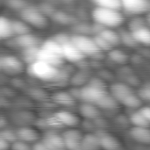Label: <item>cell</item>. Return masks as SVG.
Here are the masks:
<instances>
[{
	"instance_id": "obj_1",
	"label": "cell",
	"mask_w": 150,
	"mask_h": 150,
	"mask_svg": "<svg viewBox=\"0 0 150 150\" xmlns=\"http://www.w3.org/2000/svg\"><path fill=\"white\" fill-rule=\"evenodd\" d=\"M28 73L31 76L49 83H60L67 81L69 75L59 67H55L42 61H36L28 66Z\"/></svg>"
},
{
	"instance_id": "obj_2",
	"label": "cell",
	"mask_w": 150,
	"mask_h": 150,
	"mask_svg": "<svg viewBox=\"0 0 150 150\" xmlns=\"http://www.w3.org/2000/svg\"><path fill=\"white\" fill-rule=\"evenodd\" d=\"M92 18L96 23L107 28H115L124 22V16L120 10L97 6L92 11Z\"/></svg>"
},
{
	"instance_id": "obj_3",
	"label": "cell",
	"mask_w": 150,
	"mask_h": 150,
	"mask_svg": "<svg viewBox=\"0 0 150 150\" xmlns=\"http://www.w3.org/2000/svg\"><path fill=\"white\" fill-rule=\"evenodd\" d=\"M71 41L85 55L92 57L95 60H100L104 57V51H101L95 43L93 37L91 38L85 34H76L71 36Z\"/></svg>"
},
{
	"instance_id": "obj_4",
	"label": "cell",
	"mask_w": 150,
	"mask_h": 150,
	"mask_svg": "<svg viewBox=\"0 0 150 150\" xmlns=\"http://www.w3.org/2000/svg\"><path fill=\"white\" fill-rule=\"evenodd\" d=\"M21 18L29 25H32L38 29L46 28L48 25L47 16L40 10L33 5L26 6L23 11H21Z\"/></svg>"
},
{
	"instance_id": "obj_5",
	"label": "cell",
	"mask_w": 150,
	"mask_h": 150,
	"mask_svg": "<svg viewBox=\"0 0 150 150\" xmlns=\"http://www.w3.org/2000/svg\"><path fill=\"white\" fill-rule=\"evenodd\" d=\"M0 69L8 76H17L23 72L24 64L16 56L4 55L0 58Z\"/></svg>"
},
{
	"instance_id": "obj_6",
	"label": "cell",
	"mask_w": 150,
	"mask_h": 150,
	"mask_svg": "<svg viewBox=\"0 0 150 150\" xmlns=\"http://www.w3.org/2000/svg\"><path fill=\"white\" fill-rule=\"evenodd\" d=\"M105 93H107L106 89L88 83L87 84L80 87V100L96 105Z\"/></svg>"
},
{
	"instance_id": "obj_7",
	"label": "cell",
	"mask_w": 150,
	"mask_h": 150,
	"mask_svg": "<svg viewBox=\"0 0 150 150\" xmlns=\"http://www.w3.org/2000/svg\"><path fill=\"white\" fill-rule=\"evenodd\" d=\"M62 137L65 142L66 149H82V140L83 134L77 129H68L62 133Z\"/></svg>"
},
{
	"instance_id": "obj_8",
	"label": "cell",
	"mask_w": 150,
	"mask_h": 150,
	"mask_svg": "<svg viewBox=\"0 0 150 150\" xmlns=\"http://www.w3.org/2000/svg\"><path fill=\"white\" fill-rule=\"evenodd\" d=\"M122 8L134 14L150 12V0H121Z\"/></svg>"
},
{
	"instance_id": "obj_9",
	"label": "cell",
	"mask_w": 150,
	"mask_h": 150,
	"mask_svg": "<svg viewBox=\"0 0 150 150\" xmlns=\"http://www.w3.org/2000/svg\"><path fill=\"white\" fill-rule=\"evenodd\" d=\"M62 54L64 59L74 63H77L86 57L71 41V40L62 45Z\"/></svg>"
},
{
	"instance_id": "obj_10",
	"label": "cell",
	"mask_w": 150,
	"mask_h": 150,
	"mask_svg": "<svg viewBox=\"0 0 150 150\" xmlns=\"http://www.w3.org/2000/svg\"><path fill=\"white\" fill-rule=\"evenodd\" d=\"M99 137L101 149L106 150H118L122 148L120 141L114 135L102 132L98 134Z\"/></svg>"
},
{
	"instance_id": "obj_11",
	"label": "cell",
	"mask_w": 150,
	"mask_h": 150,
	"mask_svg": "<svg viewBox=\"0 0 150 150\" xmlns=\"http://www.w3.org/2000/svg\"><path fill=\"white\" fill-rule=\"evenodd\" d=\"M63 56L53 53L45 48L40 47L38 52V60L54 65L55 67H61L63 63Z\"/></svg>"
},
{
	"instance_id": "obj_12",
	"label": "cell",
	"mask_w": 150,
	"mask_h": 150,
	"mask_svg": "<svg viewBox=\"0 0 150 150\" xmlns=\"http://www.w3.org/2000/svg\"><path fill=\"white\" fill-rule=\"evenodd\" d=\"M110 93L116 98L119 103H120L128 95L134 93V90L129 84L125 83H115L111 85Z\"/></svg>"
},
{
	"instance_id": "obj_13",
	"label": "cell",
	"mask_w": 150,
	"mask_h": 150,
	"mask_svg": "<svg viewBox=\"0 0 150 150\" xmlns=\"http://www.w3.org/2000/svg\"><path fill=\"white\" fill-rule=\"evenodd\" d=\"M14 42L17 46H18L21 48H28V47H39V45H41V41L40 38H38L36 35L29 33L22 35H18L14 39Z\"/></svg>"
},
{
	"instance_id": "obj_14",
	"label": "cell",
	"mask_w": 150,
	"mask_h": 150,
	"mask_svg": "<svg viewBox=\"0 0 150 150\" xmlns=\"http://www.w3.org/2000/svg\"><path fill=\"white\" fill-rule=\"evenodd\" d=\"M42 141L44 142L48 150L66 149V146L62 135L48 133L43 137Z\"/></svg>"
},
{
	"instance_id": "obj_15",
	"label": "cell",
	"mask_w": 150,
	"mask_h": 150,
	"mask_svg": "<svg viewBox=\"0 0 150 150\" xmlns=\"http://www.w3.org/2000/svg\"><path fill=\"white\" fill-rule=\"evenodd\" d=\"M129 134L131 138L138 143L150 145V129L149 127H134L130 129Z\"/></svg>"
},
{
	"instance_id": "obj_16",
	"label": "cell",
	"mask_w": 150,
	"mask_h": 150,
	"mask_svg": "<svg viewBox=\"0 0 150 150\" xmlns=\"http://www.w3.org/2000/svg\"><path fill=\"white\" fill-rule=\"evenodd\" d=\"M79 113L86 120H94L100 117V109L94 104L89 102H83L78 108Z\"/></svg>"
},
{
	"instance_id": "obj_17",
	"label": "cell",
	"mask_w": 150,
	"mask_h": 150,
	"mask_svg": "<svg viewBox=\"0 0 150 150\" xmlns=\"http://www.w3.org/2000/svg\"><path fill=\"white\" fill-rule=\"evenodd\" d=\"M54 117L58 120V121L62 126H66V127H76L80 122L79 118L76 114H74L69 111H63V110L59 111V112H55Z\"/></svg>"
},
{
	"instance_id": "obj_18",
	"label": "cell",
	"mask_w": 150,
	"mask_h": 150,
	"mask_svg": "<svg viewBox=\"0 0 150 150\" xmlns=\"http://www.w3.org/2000/svg\"><path fill=\"white\" fill-rule=\"evenodd\" d=\"M51 99L54 103L66 107H71L76 105V98L69 93V91H57L54 92Z\"/></svg>"
},
{
	"instance_id": "obj_19",
	"label": "cell",
	"mask_w": 150,
	"mask_h": 150,
	"mask_svg": "<svg viewBox=\"0 0 150 150\" xmlns=\"http://www.w3.org/2000/svg\"><path fill=\"white\" fill-rule=\"evenodd\" d=\"M18 139L28 143H33L40 139V134L37 130L29 127H21L16 130Z\"/></svg>"
},
{
	"instance_id": "obj_20",
	"label": "cell",
	"mask_w": 150,
	"mask_h": 150,
	"mask_svg": "<svg viewBox=\"0 0 150 150\" xmlns=\"http://www.w3.org/2000/svg\"><path fill=\"white\" fill-rule=\"evenodd\" d=\"M96 105L100 109L106 112H112L118 109L119 102L111 93H105L96 104Z\"/></svg>"
},
{
	"instance_id": "obj_21",
	"label": "cell",
	"mask_w": 150,
	"mask_h": 150,
	"mask_svg": "<svg viewBox=\"0 0 150 150\" xmlns=\"http://www.w3.org/2000/svg\"><path fill=\"white\" fill-rule=\"evenodd\" d=\"M98 149H101V147L98 134L89 133L83 135L82 140V149L97 150Z\"/></svg>"
},
{
	"instance_id": "obj_22",
	"label": "cell",
	"mask_w": 150,
	"mask_h": 150,
	"mask_svg": "<svg viewBox=\"0 0 150 150\" xmlns=\"http://www.w3.org/2000/svg\"><path fill=\"white\" fill-rule=\"evenodd\" d=\"M132 34L138 44L150 46V28L147 25L131 31Z\"/></svg>"
},
{
	"instance_id": "obj_23",
	"label": "cell",
	"mask_w": 150,
	"mask_h": 150,
	"mask_svg": "<svg viewBox=\"0 0 150 150\" xmlns=\"http://www.w3.org/2000/svg\"><path fill=\"white\" fill-rule=\"evenodd\" d=\"M91 79V76L87 70H80L78 72H76L74 75H72L69 83L73 86L76 87H82L88 83L89 80Z\"/></svg>"
},
{
	"instance_id": "obj_24",
	"label": "cell",
	"mask_w": 150,
	"mask_h": 150,
	"mask_svg": "<svg viewBox=\"0 0 150 150\" xmlns=\"http://www.w3.org/2000/svg\"><path fill=\"white\" fill-rule=\"evenodd\" d=\"M14 35L11 20L2 16L0 18V37L1 39H9Z\"/></svg>"
},
{
	"instance_id": "obj_25",
	"label": "cell",
	"mask_w": 150,
	"mask_h": 150,
	"mask_svg": "<svg viewBox=\"0 0 150 150\" xmlns=\"http://www.w3.org/2000/svg\"><path fill=\"white\" fill-rule=\"evenodd\" d=\"M107 56L112 62L117 64H120V65L126 64L128 61V55L124 51L120 50V49L112 48L110 51H108Z\"/></svg>"
},
{
	"instance_id": "obj_26",
	"label": "cell",
	"mask_w": 150,
	"mask_h": 150,
	"mask_svg": "<svg viewBox=\"0 0 150 150\" xmlns=\"http://www.w3.org/2000/svg\"><path fill=\"white\" fill-rule=\"evenodd\" d=\"M129 121L134 127H149L150 122L143 116V114L140 112V110L132 112L129 116Z\"/></svg>"
},
{
	"instance_id": "obj_27",
	"label": "cell",
	"mask_w": 150,
	"mask_h": 150,
	"mask_svg": "<svg viewBox=\"0 0 150 150\" xmlns=\"http://www.w3.org/2000/svg\"><path fill=\"white\" fill-rule=\"evenodd\" d=\"M121 105H123L124 106L130 108V109H137V108H141L142 105V98L139 97V95H136L134 92L128 95L127 98H125L121 102Z\"/></svg>"
},
{
	"instance_id": "obj_28",
	"label": "cell",
	"mask_w": 150,
	"mask_h": 150,
	"mask_svg": "<svg viewBox=\"0 0 150 150\" xmlns=\"http://www.w3.org/2000/svg\"><path fill=\"white\" fill-rule=\"evenodd\" d=\"M99 34L102 37H104L112 47H116L120 43H121L120 36L119 33H116L115 31H113V30H112L110 28L104 29Z\"/></svg>"
},
{
	"instance_id": "obj_29",
	"label": "cell",
	"mask_w": 150,
	"mask_h": 150,
	"mask_svg": "<svg viewBox=\"0 0 150 150\" xmlns=\"http://www.w3.org/2000/svg\"><path fill=\"white\" fill-rule=\"evenodd\" d=\"M11 23H12L13 33L17 36L31 33L30 25L26 22H25L23 19L22 20H11Z\"/></svg>"
},
{
	"instance_id": "obj_30",
	"label": "cell",
	"mask_w": 150,
	"mask_h": 150,
	"mask_svg": "<svg viewBox=\"0 0 150 150\" xmlns=\"http://www.w3.org/2000/svg\"><path fill=\"white\" fill-rule=\"evenodd\" d=\"M39 47H28V48H24L22 56L24 61L28 63L29 65L33 63L34 62L38 61V52H39Z\"/></svg>"
},
{
	"instance_id": "obj_31",
	"label": "cell",
	"mask_w": 150,
	"mask_h": 150,
	"mask_svg": "<svg viewBox=\"0 0 150 150\" xmlns=\"http://www.w3.org/2000/svg\"><path fill=\"white\" fill-rule=\"evenodd\" d=\"M119 34L120 36L121 43L125 44L126 46H127L129 47H136L138 45V43L134 40V36L132 34V32L130 30L127 31V30L122 29L119 32Z\"/></svg>"
},
{
	"instance_id": "obj_32",
	"label": "cell",
	"mask_w": 150,
	"mask_h": 150,
	"mask_svg": "<svg viewBox=\"0 0 150 150\" xmlns=\"http://www.w3.org/2000/svg\"><path fill=\"white\" fill-rule=\"evenodd\" d=\"M52 18L54 21L62 25H70L75 22V18L73 16L62 11H54V13L52 15Z\"/></svg>"
},
{
	"instance_id": "obj_33",
	"label": "cell",
	"mask_w": 150,
	"mask_h": 150,
	"mask_svg": "<svg viewBox=\"0 0 150 150\" xmlns=\"http://www.w3.org/2000/svg\"><path fill=\"white\" fill-rule=\"evenodd\" d=\"M97 6L120 10L122 8L121 0H91Z\"/></svg>"
},
{
	"instance_id": "obj_34",
	"label": "cell",
	"mask_w": 150,
	"mask_h": 150,
	"mask_svg": "<svg viewBox=\"0 0 150 150\" xmlns=\"http://www.w3.org/2000/svg\"><path fill=\"white\" fill-rule=\"evenodd\" d=\"M93 40L95 41V43L97 44V46L98 47V48L101 50V51H110L113 47L104 38L102 37L100 34H96L93 36Z\"/></svg>"
},
{
	"instance_id": "obj_35",
	"label": "cell",
	"mask_w": 150,
	"mask_h": 150,
	"mask_svg": "<svg viewBox=\"0 0 150 150\" xmlns=\"http://www.w3.org/2000/svg\"><path fill=\"white\" fill-rule=\"evenodd\" d=\"M4 4L10 9L20 11L28 6L25 0H4Z\"/></svg>"
},
{
	"instance_id": "obj_36",
	"label": "cell",
	"mask_w": 150,
	"mask_h": 150,
	"mask_svg": "<svg viewBox=\"0 0 150 150\" xmlns=\"http://www.w3.org/2000/svg\"><path fill=\"white\" fill-rule=\"evenodd\" d=\"M0 138H3L6 141H8L9 142L12 143L14 142L16 140H18V135H17V132L11 130V129H3L0 132Z\"/></svg>"
},
{
	"instance_id": "obj_37",
	"label": "cell",
	"mask_w": 150,
	"mask_h": 150,
	"mask_svg": "<svg viewBox=\"0 0 150 150\" xmlns=\"http://www.w3.org/2000/svg\"><path fill=\"white\" fill-rule=\"evenodd\" d=\"M146 24H147V22L143 18L136 17V18H134L131 19V21L128 24V28H129L130 31H134V30L138 29L140 27L145 26Z\"/></svg>"
},
{
	"instance_id": "obj_38",
	"label": "cell",
	"mask_w": 150,
	"mask_h": 150,
	"mask_svg": "<svg viewBox=\"0 0 150 150\" xmlns=\"http://www.w3.org/2000/svg\"><path fill=\"white\" fill-rule=\"evenodd\" d=\"M12 150H30L32 149V146L29 145L28 142H25L21 140H16L14 142L11 143V148Z\"/></svg>"
},
{
	"instance_id": "obj_39",
	"label": "cell",
	"mask_w": 150,
	"mask_h": 150,
	"mask_svg": "<svg viewBox=\"0 0 150 150\" xmlns=\"http://www.w3.org/2000/svg\"><path fill=\"white\" fill-rule=\"evenodd\" d=\"M29 94L30 96L34 98V99H38V100H43L44 98H46L47 95L46 92L44 91H42L41 89L39 88H33L29 91Z\"/></svg>"
},
{
	"instance_id": "obj_40",
	"label": "cell",
	"mask_w": 150,
	"mask_h": 150,
	"mask_svg": "<svg viewBox=\"0 0 150 150\" xmlns=\"http://www.w3.org/2000/svg\"><path fill=\"white\" fill-rule=\"evenodd\" d=\"M15 118L17 119L18 123H21V121H25V123L28 121H32L33 120V116L32 113L27 112H19L15 115Z\"/></svg>"
},
{
	"instance_id": "obj_41",
	"label": "cell",
	"mask_w": 150,
	"mask_h": 150,
	"mask_svg": "<svg viewBox=\"0 0 150 150\" xmlns=\"http://www.w3.org/2000/svg\"><path fill=\"white\" fill-rule=\"evenodd\" d=\"M138 95L142 100L150 103V86H144L141 88L138 91Z\"/></svg>"
},
{
	"instance_id": "obj_42",
	"label": "cell",
	"mask_w": 150,
	"mask_h": 150,
	"mask_svg": "<svg viewBox=\"0 0 150 150\" xmlns=\"http://www.w3.org/2000/svg\"><path fill=\"white\" fill-rule=\"evenodd\" d=\"M54 40H55L58 43H60L62 46L64 44V43H66V42H68V41H69L70 40H71V37H69V35H67L66 33H58V34H56V35H54V37H52Z\"/></svg>"
},
{
	"instance_id": "obj_43",
	"label": "cell",
	"mask_w": 150,
	"mask_h": 150,
	"mask_svg": "<svg viewBox=\"0 0 150 150\" xmlns=\"http://www.w3.org/2000/svg\"><path fill=\"white\" fill-rule=\"evenodd\" d=\"M32 149L48 150L47 149V146L45 145V143H44V142H43L42 140H41V141L38 140V141H36L35 142H33V146H32Z\"/></svg>"
},
{
	"instance_id": "obj_44",
	"label": "cell",
	"mask_w": 150,
	"mask_h": 150,
	"mask_svg": "<svg viewBox=\"0 0 150 150\" xmlns=\"http://www.w3.org/2000/svg\"><path fill=\"white\" fill-rule=\"evenodd\" d=\"M11 148V143L8 141L0 138V150H7Z\"/></svg>"
},
{
	"instance_id": "obj_45",
	"label": "cell",
	"mask_w": 150,
	"mask_h": 150,
	"mask_svg": "<svg viewBox=\"0 0 150 150\" xmlns=\"http://www.w3.org/2000/svg\"><path fill=\"white\" fill-rule=\"evenodd\" d=\"M140 112L150 122V106H142V107H141Z\"/></svg>"
},
{
	"instance_id": "obj_46",
	"label": "cell",
	"mask_w": 150,
	"mask_h": 150,
	"mask_svg": "<svg viewBox=\"0 0 150 150\" xmlns=\"http://www.w3.org/2000/svg\"><path fill=\"white\" fill-rule=\"evenodd\" d=\"M100 78H102L104 81L105 80H111L112 78V74L109 71L106 70H103L100 72Z\"/></svg>"
},
{
	"instance_id": "obj_47",
	"label": "cell",
	"mask_w": 150,
	"mask_h": 150,
	"mask_svg": "<svg viewBox=\"0 0 150 150\" xmlns=\"http://www.w3.org/2000/svg\"><path fill=\"white\" fill-rule=\"evenodd\" d=\"M11 83L16 88H24L25 87V83L21 79H13Z\"/></svg>"
},
{
	"instance_id": "obj_48",
	"label": "cell",
	"mask_w": 150,
	"mask_h": 150,
	"mask_svg": "<svg viewBox=\"0 0 150 150\" xmlns=\"http://www.w3.org/2000/svg\"><path fill=\"white\" fill-rule=\"evenodd\" d=\"M147 21H148V22L150 24V12H149V16H148V18H147Z\"/></svg>"
}]
</instances>
